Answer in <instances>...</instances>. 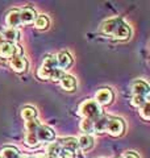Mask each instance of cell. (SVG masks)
I'll use <instances>...</instances> for the list:
<instances>
[{
  "label": "cell",
  "mask_w": 150,
  "mask_h": 158,
  "mask_svg": "<svg viewBox=\"0 0 150 158\" xmlns=\"http://www.w3.org/2000/svg\"><path fill=\"white\" fill-rule=\"evenodd\" d=\"M20 158H32V157H29V156H24V157H20Z\"/></svg>",
  "instance_id": "d6a6232c"
},
{
  "label": "cell",
  "mask_w": 150,
  "mask_h": 158,
  "mask_svg": "<svg viewBox=\"0 0 150 158\" xmlns=\"http://www.w3.org/2000/svg\"><path fill=\"white\" fill-rule=\"evenodd\" d=\"M81 131L84 132V135H90L91 132H94V120L83 118L81 121Z\"/></svg>",
  "instance_id": "603a6c76"
},
{
  "label": "cell",
  "mask_w": 150,
  "mask_h": 158,
  "mask_svg": "<svg viewBox=\"0 0 150 158\" xmlns=\"http://www.w3.org/2000/svg\"><path fill=\"white\" fill-rule=\"evenodd\" d=\"M0 158H2V156H0Z\"/></svg>",
  "instance_id": "836d02e7"
},
{
  "label": "cell",
  "mask_w": 150,
  "mask_h": 158,
  "mask_svg": "<svg viewBox=\"0 0 150 158\" xmlns=\"http://www.w3.org/2000/svg\"><path fill=\"white\" fill-rule=\"evenodd\" d=\"M57 158H74V152L69 150V149H65V148H61Z\"/></svg>",
  "instance_id": "f1b7e54d"
},
{
  "label": "cell",
  "mask_w": 150,
  "mask_h": 158,
  "mask_svg": "<svg viewBox=\"0 0 150 158\" xmlns=\"http://www.w3.org/2000/svg\"><path fill=\"white\" fill-rule=\"evenodd\" d=\"M0 156L2 158H20V152L17 148L15 146H4L2 152H0Z\"/></svg>",
  "instance_id": "ac0fdd59"
},
{
  "label": "cell",
  "mask_w": 150,
  "mask_h": 158,
  "mask_svg": "<svg viewBox=\"0 0 150 158\" xmlns=\"http://www.w3.org/2000/svg\"><path fill=\"white\" fill-rule=\"evenodd\" d=\"M61 144L59 142H50V144L46 146V153L48 154L46 156H50V157H56L58 156V153L59 150H61Z\"/></svg>",
  "instance_id": "7402d4cb"
},
{
  "label": "cell",
  "mask_w": 150,
  "mask_h": 158,
  "mask_svg": "<svg viewBox=\"0 0 150 158\" xmlns=\"http://www.w3.org/2000/svg\"><path fill=\"white\" fill-rule=\"evenodd\" d=\"M131 28H129L127 24L121 23L119 25V28L116 29V32L113 33V37L116 40H120V41H125V40H128L129 37H131Z\"/></svg>",
  "instance_id": "5bb4252c"
},
{
  "label": "cell",
  "mask_w": 150,
  "mask_h": 158,
  "mask_svg": "<svg viewBox=\"0 0 150 158\" xmlns=\"http://www.w3.org/2000/svg\"><path fill=\"white\" fill-rule=\"evenodd\" d=\"M148 102H149V96H141V95H134L132 98V100H131L132 106L138 108V110L145 104V103H148Z\"/></svg>",
  "instance_id": "cb8c5ba5"
},
{
  "label": "cell",
  "mask_w": 150,
  "mask_h": 158,
  "mask_svg": "<svg viewBox=\"0 0 150 158\" xmlns=\"http://www.w3.org/2000/svg\"><path fill=\"white\" fill-rule=\"evenodd\" d=\"M61 83V86L63 90L66 91H73L75 87H77V81H75V78L73 75H67V74H65L63 78L59 81Z\"/></svg>",
  "instance_id": "2e32d148"
},
{
  "label": "cell",
  "mask_w": 150,
  "mask_h": 158,
  "mask_svg": "<svg viewBox=\"0 0 150 158\" xmlns=\"http://www.w3.org/2000/svg\"><path fill=\"white\" fill-rule=\"evenodd\" d=\"M123 23V20L120 17H115V19H109L107 21H104L100 27V31H102L104 34H111L113 36V33L116 32V29L119 28V25Z\"/></svg>",
  "instance_id": "52a82bcc"
},
{
  "label": "cell",
  "mask_w": 150,
  "mask_h": 158,
  "mask_svg": "<svg viewBox=\"0 0 150 158\" xmlns=\"http://www.w3.org/2000/svg\"><path fill=\"white\" fill-rule=\"evenodd\" d=\"M63 75H65V71L57 67V69H54V70L52 71V74H50V78H49V79H52L53 82H59V81H61V79L63 78Z\"/></svg>",
  "instance_id": "83f0119b"
},
{
  "label": "cell",
  "mask_w": 150,
  "mask_h": 158,
  "mask_svg": "<svg viewBox=\"0 0 150 158\" xmlns=\"http://www.w3.org/2000/svg\"><path fill=\"white\" fill-rule=\"evenodd\" d=\"M36 135H37L38 142H52V141H54V138H56L54 131L46 125H40Z\"/></svg>",
  "instance_id": "8992f818"
},
{
  "label": "cell",
  "mask_w": 150,
  "mask_h": 158,
  "mask_svg": "<svg viewBox=\"0 0 150 158\" xmlns=\"http://www.w3.org/2000/svg\"><path fill=\"white\" fill-rule=\"evenodd\" d=\"M9 66H11L12 70L16 71V73H25L28 69V61L23 56L13 57L11 61H9Z\"/></svg>",
  "instance_id": "ba28073f"
},
{
  "label": "cell",
  "mask_w": 150,
  "mask_h": 158,
  "mask_svg": "<svg viewBox=\"0 0 150 158\" xmlns=\"http://www.w3.org/2000/svg\"><path fill=\"white\" fill-rule=\"evenodd\" d=\"M37 15H36V11H34L33 8H23L21 11H20V21L21 24H32L34 23V20H36Z\"/></svg>",
  "instance_id": "30bf717a"
},
{
  "label": "cell",
  "mask_w": 150,
  "mask_h": 158,
  "mask_svg": "<svg viewBox=\"0 0 150 158\" xmlns=\"http://www.w3.org/2000/svg\"><path fill=\"white\" fill-rule=\"evenodd\" d=\"M25 144H27L29 148H34V146H37L40 144L38 140H37L36 132L34 133H27V136H25Z\"/></svg>",
  "instance_id": "484cf974"
},
{
  "label": "cell",
  "mask_w": 150,
  "mask_h": 158,
  "mask_svg": "<svg viewBox=\"0 0 150 158\" xmlns=\"http://www.w3.org/2000/svg\"><path fill=\"white\" fill-rule=\"evenodd\" d=\"M109 120H111V117L106 116V115H100L98 118H95L94 120V132H96V133L107 132V127L109 124Z\"/></svg>",
  "instance_id": "9c48e42d"
},
{
  "label": "cell",
  "mask_w": 150,
  "mask_h": 158,
  "mask_svg": "<svg viewBox=\"0 0 150 158\" xmlns=\"http://www.w3.org/2000/svg\"><path fill=\"white\" fill-rule=\"evenodd\" d=\"M21 117L24 118L25 121L33 120V118L37 117V110H36L34 107H31V106L24 107L23 110H21Z\"/></svg>",
  "instance_id": "ffe728a7"
},
{
  "label": "cell",
  "mask_w": 150,
  "mask_h": 158,
  "mask_svg": "<svg viewBox=\"0 0 150 158\" xmlns=\"http://www.w3.org/2000/svg\"><path fill=\"white\" fill-rule=\"evenodd\" d=\"M2 36H3V38H4V41L15 44L16 41H19V38H20V32H19L17 28H7L6 31L2 33Z\"/></svg>",
  "instance_id": "9a60e30c"
},
{
  "label": "cell",
  "mask_w": 150,
  "mask_h": 158,
  "mask_svg": "<svg viewBox=\"0 0 150 158\" xmlns=\"http://www.w3.org/2000/svg\"><path fill=\"white\" fill-rule=\"evenodd\" d=\"M41 125L38 123L37 118H33V120H28L27 123H25V129H27V133H34L37 132L38 127Z\"/></svg>",
  "instance_id": "d4e9b609"
},
{
  "label": "cell",
  "mask_w": 150,
  "mask_h": 158,
  "mask_svg": "<svg viewBox=\"0 0 150 158\" xmlns=\"http://www.w3.org/2000/svg\"><path fill=\"white\" fill-rule=\"evenodd\" d=\"M34 28L40 29V31H44V29L49 28V19L45 16V15H38L34 20Z\"/></svg>",
  "instance_id": "44dd1931"
},
{
  "label": "cell",
  "mask_w": 150,
  "mask_h": 158,
  "mask_svg": "<svg viewBox=\"0 0 150 158\" xmlns=\"http://www.w3.org/2000/svg\"><path fill=\"white\" fill-rule=\"evenodd\" d=\"M57 67H58V65H57L56 56H46L42 61V65L40 66L38 71H37V77L40 79H42V81H46V79L50 78L52 71Z\"/></svg>",
  "instance_id": "7a4b0ae2"
},
{
  "label": "cell",
  "mask_w": 150,
  "mask_h": 158,
  "mask_svg": "<svg viewBox=\"0 0 150 158\" xmlns=\"http://www.w3.org/2000/svg\"><path fill=\"white\" fill-rule=\"evenodd\" d=\"M124 158H140L137 156V153H134V152H127L124 154Z\"/></svg>",
  "instance_id": "f546056e"
},
{
  "label": "cell",
  "mask_w": 150,
  "mask_h": 158,
  "mask_svg": "<svg viewBox=\"0 0 150 158\" xmlns=\"http://www.w3.org/2000/svg\"><path fill=\"white\" fill-rule=\"evenodd\" d=\"M2 42H4V38H3L2 34H0V44H2Z\"/></svg>",
  "instance_id": "1f68e13d"
},
{
  "label": "cell",
  "mask_w": 150,
  "mask_h": 158,
  "mask_svg": "<svg viewBox=\"0 0 150 158\" xmlns=\"http://www.w3.org/2000/svg\"><path fill=\"white\" fill-rule=\"evenodd\" d=\"M132 92L134 95L149 96V86L144 81H134L132 83Z\"/></svg>",
  "instance_id": "4fadbf2b"
},
{
  "label": "cell",
  "mask_w": 150,
  "mask_h": 158,
  "mask_svg": "<svg viewBox=\"0 0 150 158\" xmlns=\"http://www.w3.org/2000/svg\"><path fill=\"white\" fill-rule=\"evenodd\" d=\"M57 65L61 67V70H66L73 65V58L67 52H59L57 54Z\"/></svg>",
  "instance_id": "8fae6325"
},
{
  "label": "cell",
  "mask_w": 150,
  "mask_h": 158,
  "mask_svg": "<svg viewBox=\"0 0 150 158\" xmlns=\"http://www.w3.org/2000/svg\"><path fill=\"white\" fill-rule=\"evenodd\" d=\"M77 141H78V148H81L82 150H90L94 146V138L90 135H82Z\"/></svg>",
  "instance_id": "e0dca14e"
},
{
  "label": "cell",
  "mask_w": 150,
  "mask_h": 158,
  "mask_svg": "<svg viewBox=\"0 0 150 158\" xmlns=\"http://www.w3.org/2000/svg\"><path fill=\"white\" fill-rule=\"evenodd\" d=\"M112 100H113V92L111 88H100L96 92V96H95V102L99 106H108L112 103Z\"/></svg>",
  "instance_id": "5b68a950"
},
{
  "label": "cell",
  "mask_w": 150,
  "mask_h": 158,
  "mask_svg": "<svg viewBox=\"0 0 150 158\" xmlns=\"http://www.w3.org/2000/svg\"><path fill=\"white\" fill-rule=\"evenodd\" d=\"M6 24L8 28H17L21 21H20V11L19 9H12L6 16Z\"/></svg>",
  "instance_id": "7c38bea8"
},
{
  "label": "cell",
  "mask_w": 150,
  "mask_h": 158,
  "mask_svg": "<svg viewBox=\"0 0 150 158\" xmlns=\"http://www.w3.org/2000/svg\"><path fill=\"white\" fill-rule=\"evenodd\" d=\"M140 116H141L145 121H148L150 118V104H149V102L145 103V104L140 108Z\"/></svg>",
  "instance_id": "4316f807"
},
{
  "label": "cell",
  "mask_w": 150,
  "mask_h": 158,
  "mask_svg": "<svg viewBox=\"0 0 150 158\" xmlns=\"http://www.w3.org/2000/svg\"><path fill=\"white\" fill-rule=\"evenodd\" d=\"M78 115L82 116L83 118H90V120H95L100 115H103L102 107L92 99H87V100L82 102L78 107Z\"/></svg>",
  "instance_id": "6da1fadb"
},
{
  "label": "cell",
  "mask_w": 150,
  "mask_h": 158,
  "mask_svg": "<svg viewBox=\"0 0 150 158\" xmlns=\"http://www.w3.org/2000/svg\"><path fill=\"white\" fill-rule=\"evenodd\" d=\"M21 56V48L16 44L4 41L0 44V57L2 58H13Z\"/></svg>",
  "instance_id": "3957f363"
},
{
  "label": "cell",
  "mask_w": 150,
  "mask_h": 158,
  "mask_svg": "<svg viewBox=\"0 0 150 158\" xmlns=\"http://www.w3.org/2000/svg\"><path fill=\"white\" fill-rule=\"evenodd\" d=\"M59 144H61L62 148H65V149H69L71 152H75L78 149V141H77V138H73V137L63 138V140L59 141Z\"/></svg>",
  "instance_id": "d6986e66"
},
{
  "label": "cell",
  "mask_w": 150,
  "mask_h": 158,
  "mask_svg": "<svg viewBox=\"0 0 150 158\" xmlns=\"http://www.w3.org/2000/svg\"><path fill=\"white\" fill-rule=\"evenodd\" d=\"M40 158H56V157H50V156H41Z\"/></svg>",
  "instance_id": "4dcf8cb0"
},
{
  "label": "cell",
  "mask_w": 150,
  "mask_h": 158,
  "mask_svg": "<svg viewBox=\"0 0 150 158\" xmlns=\"http://www.w3.org/2000/svg\"><path fill=\"white\" fill-rule=\"evenodd\" d=\"M125 131V123L123 121V118L119 117H111L109 124L107 127V132L113 137H120Z\"/></svg>",
  "instance_id": "277c9868"
}]
</instances>
